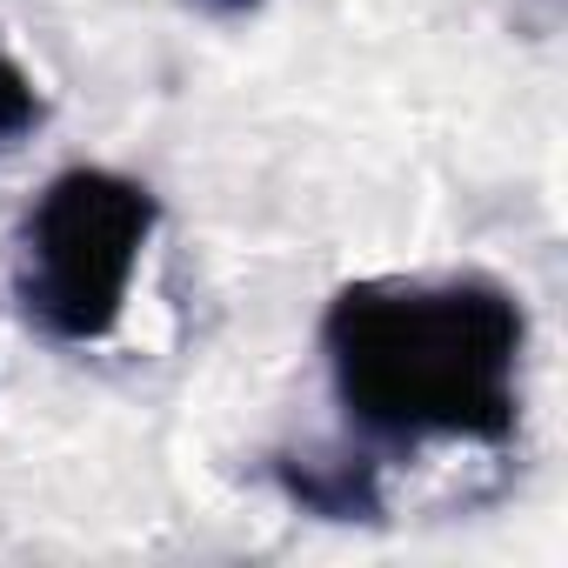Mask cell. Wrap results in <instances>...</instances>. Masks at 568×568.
<instances>
[{
    "mask_svg": "<svg viewBox=\"0 0 568 568\" xmlns=\"http://www.w3.org/2000/svg\"><path fill=\"white\" fill-rule=\"evenodd\" d=\"M274 481L288 488V501H302L308 515H328V521L382 515V475L368 455H281Z\"/></svg>",
    "mask_w": 568,
    "mask_h": 568,
    "instance_id": "obj_3",
    "label": "cell"
},
{
    "mask_svg": "<svg viewBox=\"0 0 568 568\" xmlns=\"http://www.w3.org/2000/svg\"><path fill=\"white\" fill-rule=\"evenodd\" d=\"M201 8H207V14H254L261 0H201Z\"/></svg>",
    "mask_w": 568,
    "mask_h": 568,
    "instance_id": "obj_5",
    "label": "cell"
},
{
    "mask_svg": "<svg viewBox=\"0 0 568 568\" xmlns=\"http://www.w3.org/2000/svg\"><path fill=\"white\" fill-rule=\"evenodd\" d=\"M161 227L154 187L114 168H68L41 187L14 241V302L68 348L108 342L121 328L141 247Z\"/></svg>",
    "mask_w": 568,
    "mask_h": 568,
    "instance_id": "obj_2",
    "label": "cell"
},
{
    "mask_svg": "<svg viewBox=\"0 0 568 568\" xmlns=\"http://www.w3.org/2000/svg\"><path fill=\"white\" fill-rule=\"evenodd\" d=\"M48 121V101H41V88L28 81V68L0 48V148L8 141H21V134H34Z\"/></svg>",
    "mask_w": 568,
    "mask_h": 568,
    "instance_id": "obj_4",
    "label": "cell"
},
{
    "mask_svg": "<svg viewBox=\"0 0 568 568\" xmlns=\"http://www.w3.org/2000/svg\"><path fill=\"white\" fill-rule=\"evenodd\" d=\"M528 315L488 274L355 281L322 315L335 402L382 442L501 448L521 422Z\"/></svg>",
    "mask_w": 568,
    "mask_h": 568,
    "instance_id": "obj_1",
    "label": "cell"
}]
</instances>
